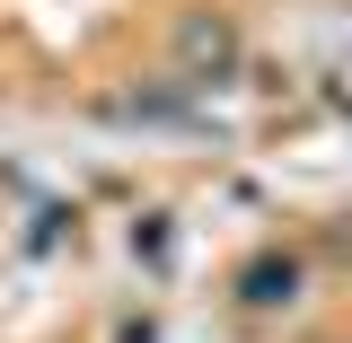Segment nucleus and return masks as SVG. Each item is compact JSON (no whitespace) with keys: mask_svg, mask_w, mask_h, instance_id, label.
I'll return each mask as SVG.
<instances>
[{"mask_svg":"<svg viewBox=\"0 0 352 343\" xmlns=\"http://www.w3.org/2000/svg\"><path fill=\"white\" fill-rule=\"evenodd\" d=\"M238 62H247V44H238V27L229 18H185L176 27V80L185 88H212V80H238Z\"/></svg>","mask_w":352,"mask_h":343,"instance_id":"1","label":"nucleus"}]
</instances>
